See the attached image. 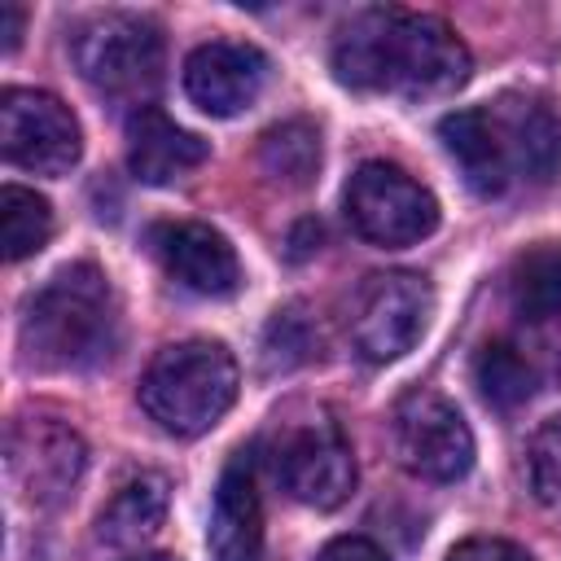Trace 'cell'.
Masks as SVG:
<instances>
[{
    "label": "cell",
    "instance_id": "cell-15",
    "mask_svg": "<svg viewBox=\"0 0 561 561\" xmlns=\"http://www.w3.org/2000/svg\"><path fill=\"white\" fill-rule=\"evenodd\" d=\"M206 548H210V561H263V504H259V482L245 451H237L219 473Z\"/></svg>",
    "mask_w": 561,
    "mask_h": 561
},
{
    "label": "cell",
    "instance_id": "cell-12",
    "mask_svg": "<svg viewBox=\"0 0 561 561\" xmlns=\"http://www.w3.org/2000/svg\"><path fill=\"white\" fill-rule=\"evenodd\" d=\"M0 149L31 175H66L79 162L83 136L75 114L35 88H9L0 96Z\"/></svg>",
    "mask_w": 561,
    "mask_h": 561
},
{
    "label": "cell",
    "instance_id": "cell-1",
    "mask_svg": "<svg viewBox=\"0 0 561 561\" xmlns=\"http://www.w3.org/2000/svg\"><path fill=\"white\" fill-rule=\"evenodd\" d=\"M333 75L351 92L438 101L469 83L473 57L465 39L434 13L364 9L333 39Z\"/></svg>",
    "mask_w": 561,
    "mask_h": 561
},
{
    "label": "cell",
    "instance_id": "cell-19",
    "mask_svg": "<svg viewBox=\"0 0 561 561\" xmlns=\"http://www.w3.org/2000/svg\"><path fill=\"white\" fill-rule=\"evenodd\" d=\"M259 158H263V171L289 188H302L311 184V175L320 171V131L307 123V118H289V123H276L263 145H259Z\"/></svg>",
    "mask_w": 561,
    "mask_h": 561
},
{
    "label": "cell",
    "instance_id": "cell-7",
    "mask_svg": "<svg viewBox=\"0 0 561 561\" xmlns=\"http://www.w3.org/2000/svg\"><path fill=\"white\" fill-rule=\"evenodd\" d=\"M508 346L522 355L539 390L561 386V245L517 254L508 272Z\"/></svg>",
    "mask_w": 561,
    "mask_h": 561
},
{
    "label": "cell",
    "instance_id": "cell-11",
    "mask_svg": "<svg viewBox=\"0 0 561 561\" xmlns=\"http://www.w3.org/2000/svg\"><path fill=\"white\" fill-rule=\"evenodd\" d=\"M394 460L421 482H456L473 469V430L460 408L434 390H412L390 412Z\"/></svg>",
    "mask_w": 561,
    "mask_h": 561
},
{
    "label": "cell",
    "instance_id": "cell-22",
    "mask_svg": "<svg viewBox=\"0 0 561 561\" xmlns=\"http://www.w3.org/2000/svg\"><path fill=\"white\" fill-rule=\"evenodd\" d=\"M447 561H535L522 543L513 539H491V535H478V539H465L447 552Z\"/></svg>",
    "mask_w": 561,
    "mask_h": 561
},
{
    "label": "cell",
    "instance_id": "cell-21",
    "mask_svg": "<svg viewBox=\"0 0 561 561\" xmlns=\"http://www.w3.org/2000/svg\"><path fill=\"white\" fill-rule=\"evenodd\" d=\"M526 482L535 500L552 513H561V412L548 416L526 447Z\"/></svg>",
    "mask_w": 561,
    "mask_h": 561
},
{
    "label": "cell",
    "instance_id": "cell-8",
    "mask_svg": "<svg viewBox=\"0 0 561 561\" xmlns=\"http://www.w3.org/2000/svg\"><path fill=\"white\" fill-rule=\"evenodd\" d=\"M342 202H346L351 228L381 250L416 245L438 228L434 193L394 162H364L351 175Z\"/></svg>",
    "mask_w": 561,
    "mask_h": 561
},
{
    "label": "cell",
    "instance_id": "cell-16",
    "mask_svg": "<svg viewBox=\"0 0 561 561\" xmlns=\"http://www.w3.org/2000/svg\"><path fill=\"white\" fill-rule=\"evenodd\" d=\"M210 145L197 131H184L158 105H140L127 118V167L140 184H175L206 162Z\"/></svg>",
    "mask_w": 561,
    "mask_h": 561
},
{
    "label": "cell",
    "instance_id": "cell-3",
    "mask_svg": "<svg viewBox=\"0 0 561 561\" xmlns=\"http://www.w3.org/2000/svg\"><path fill=\"white\" fill-rule=\"evenodd\" d=\"M22 359L39 373H83L118 346V298L96 263H66L22 307Z\"/></svg>",
    "mask_w": 561,
    "mask_h": 561
},
{
    "label": "cell",
    "instance_id": "cell-17",
    "mask_svg": "<svg viewBox=\"0 0 561 561\" xmlns=\"http://www.w3.org/2000/svg\"><path fill=\"white\" fill-rule=\"evenodd\" d=\"M167 517V482L158 473L127 478L96 513V539L110 548H136L158 535Z\"/></svg>",
    "mask_w": 561,
    "mask_h": 561
},
{
    "label": "cell",
    "instance_id": "cell-23",
    "mask_svg": "<svg viewBox=\"0 0 561 561\" xmlns=\"http://www.w3.org/2000/svg\"><path fill=\"white\" fill-rule=\"evenodd\" d=\"M316 561H390V557H386L381 543H373L364 535H342V539H329L316 552Z\"/></svg>",
    "mask_w": 561,
    "mask_h": 561
},
{
    "label": "cell",
    "instance_id": "cell-18",
    "mask_svg": "<svg viewBox=\"0 0 561 561\" xmlns=\"http://www.w3.org/2000/svg\"><path fill=\"white\" fill-rule=\"evenodd\" d=\"M53 237V206L22 184H4L0 188V241H4V259L22 263L31 254H39Z\"/></svg>",
    "mask_w": 561,
    "mask_h": 561
},
{
    "label": "cell",
    "instance_id": "cell-5",
    "mask_svg": "<svg viewBox=\"0 0 561 561\" xmlns=\"http://www.w3.org/2000/svg\"><path fill=\"white\" fill-rule=\"evenodd\" d=\"M70 57H75V70L83 75V83H92L101 96L131 101L140 110V105H149V96L162 83L167 44L149 18L96 13L75 26Z\"/></svg>",
    "mask_w": 561,
    "mask_h": 561
},
{
    "label": "cell",
    "instance_id": "cell-25",
    "mask_svg": "<svg viewBox=\"0 0 561 561\" xmlns=\"http://www.w3.org/2000/svg\"><path fill=\"white\" fill-rule=\"evenodd\" d=\"M131 561H180V557H171V552H149V557H131Z\"/></svg>",
    "mask_w": 561,
    "mask_h": 561
},
{
    "label": "cell",
    "instance_id": "cell-14",
    "mask_svg": "<svg viewBox=\"0 0 561 561\" xmlns=\"http://www.w3.org/2000/svg\"><path fill=\"white\" fill-rule=\"evenodd\" d=\"M267 88V57L241 39H210L184 61V92L210 118L245 114Z\"/></svg>",
    "mask_w": 561,
    "mask_h": 561
},
{
    "label": "cell",
    "instance_id": "cell-24",
    "mask_svg": "<svg viewBox=\"0 0 561 561\" xmlns=\"http://www.w3.org/2000/svg\"><path fill=\"white\" fill-rule=\"evenodd\" d=\"M0 35H4V53H13L22 39V9L18 4H0Z\"/></svg>",
    "mask_w": 561,
    "mask_h": 561
},
{
    "label": "cell",
    "instance_id": "cell-6",
    "mask_svg": "<svg viewBox=\"0 0 561 561\" xmlns=\"http://www.w3.org/2000/svg\"><path fill=\"white\" fill-rule=\"evenodd\" d=\"M272 473L289 500L307 508H337L355 491V451L342 425L329 412L311 408L276 425Z\"/></svg>",
    "mask_w": 561,
    "mask_h": 561
},
{
    "label": "cell",
    "instance_id": "cell-4",
    "mask_svg": "<svg viewBox=\"0 0 561 561\" xmlns=\"http://www.w3.org/2000/svg\"><path fill=\"white\" fill-rule=\"evenodd\" d=\"M237 359L224 342L188 337L175 346H162L145 377H140V408L158 430L175 438H197L224 421V412L237 403Z\"/></svg>",
    "mask_w": 561,
    "mask_h": 561
},
{
    "label": "cell",
    "instance_id": "cell-2",
    "mask_svg": "<svg viewBox=\"0 0 561 561\" xmlns=\"http://www.w3.org/2000/svg\"><path fill=\"white\" fill-rule=\"evenodd\" d=\"M438 140L478 197H500L517 180L539 184L561 167V114L530 96L451 110Z\"/></svg>",
    "mask_w": 561,
    "mask_h": 561
},
{
    "label": "cell",
    "instance_id": "cell-10",
    "mask_svg": "<svg viewBox=\"0 0 561 561\" xmlns=\"http://www.w3.org/2000/svg\"><path fill=\"white\" fill-rule=\"evenodd\" d=\"M434 289L421 272H377L351 302V342L368 364L403 359L430 329Z\"/></svg>",
    "mask_w": 561,
    "mask_h": 561
},
{
    "label": "cell",
    "instance_id": "cell-13",
    "mask_svg": "<svg viewBox=\"0 0 561 561\" xmlns=\"http://www.w3.org/2000/svg\"><path fill=\"white\" fill-rule=\"evenodd\" d=\"M149 250L162 263V272L197 298H228L241 285V259L232 241L210 224H193V219L153 224Z\"/></svg>",
    "mask_w": 561,
    "mask_h": 561
},
{
    "label": "cell",
    "instance_id": "cell-9",
    "mask_svg": "<svg viewBox=\"0 0 561 561\" xmlns=\"http://www.w3.org/2000/svg\"><path fill=\"white\" fill-rule=\"evenodd\" d=\"M88 469L79 430L57 416H18L4 434V473L22 504L61 508Z\"/></svg>",
    "mask_w": 561,
    "mask_h": 561
},
{
    "label": "cell",
    "instance_id": "cell-20",
    "mask_svg": "<svg viewBox=\"0 0 561 561\" xmlns=\"http://www.w3.org/2000/svg\"><path fill=\"white\" fill-rule=\"evenodd\" d=\"M473 386H478L482 399H486L491 408H500V412H513V408H522V403H530V399L539 394V381L530 377V368L522 364V355H517L504 337L486 342V346L473 355Z\"/></svg>",
    "mask_w": 561,
    "mask_h": 561
}]
</instances>
